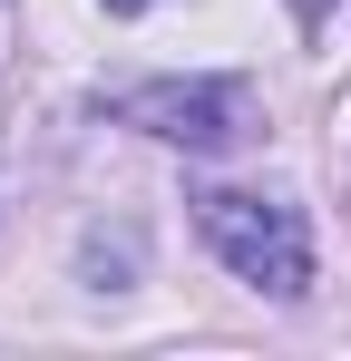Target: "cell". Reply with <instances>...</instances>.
Masks as SVG:
<instances>
[{
  "instance_id": "6da1fadb",
  "label": "cell",
  "mask_w": 351,
  "mask_h": 361,
  "mask_svg": "<svg viewBox=\"0 0 351 361\" xmlns=\"http://www.w3.org/2000/svg\"><path fill=\"white\" fill-rule=\"evenodd\" d=\"M195 225H205V244L225 254L254 293H273V302L312 293V235H302V215H292L283 195H234V185H205V195H195Z\"/></svg>"
},
{
  "instance_id": "7a4b0ae2",
  "label": "cell",
  "mask_w": 351,
  "mask_h": 361,
  "mask_svg": "<svg viewBox=\"0 0 351 361\" xmlns=\"http://www.w3.org/2000/svg\"><path fill=\"white\" fill-rule=\"evenodd\" d=\"M117 118L147 127V137H166V147H225L234 127H244V88L234 78H166V88H137V98H117Z\"/></svg>"
},
{
  "instance_id": "3957f363",
  "label": "cell",
  "mask_w": 351,
  "mask_h": 361,
  "mask_svg": "<svg viewBox=\"0 0 351 361\" xmlns=\"http://www.w3.org/2000/svg\"><path fill=\"white\" fill-rule=\"evenodd\" d=\"M108 10H147V0H108Z\"/></svg>"
}]
</instances>
